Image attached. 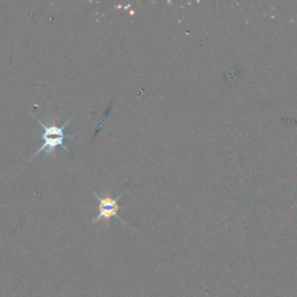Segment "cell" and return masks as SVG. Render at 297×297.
<instances>
[{"label": "cell", "instance_id": "7a4b0ae2", "mask_svg": "<svg viewBox=\"0 0 297 297\" xmlns=\"http://www.w3.org/2000/svg\"><path fill=\"white\" fill-rule=\"evenodd\" d=\"M94 197L98 201H99V206H98V209H99V213H98V215L96 218L93 219V224H96L98 220L101 219H107L109 220L112 217H116L118 219H120L122 222V224L125 225V223L123 222V219L121 218L120 216L118 215V211L121 209V206L119 204V201H120V198L123 197L124 193H122V194L119 195L118 198H110L109 195H107V197H100V195H98L96 192H93Z\"/></svg>", "mask_w": 297, "mask_h": 297}, {"label": "cell", "instance_id": "6da1fadb", "mask_svg": "<svg viewBox=\"0 0 297 297\" xmlns=\"http://www.w3.org/2000/svg\"><path fill=\"white\" fill-rule=\"evenodd\" d=\"M34 116V115H33ZM35 118V116H34ZM36 119V118H35ZM38 123L41 125L42 129H43V134H42V139H43V144L40 146V149L32 156V158L29 159V161H32L36 156L41 154V152H48V154H51L54 152L55 150L59 146L65 150V151L69 152L70 149H67V146L64 144V140H65V134H64V129L70 124L71 122V119H67L66 122L64 124L58 127V125H45L44 123H42V121H40L39 119H36Z\"/></svg>", "mask_w": 297, "mask_h": 297}]
</instances>
